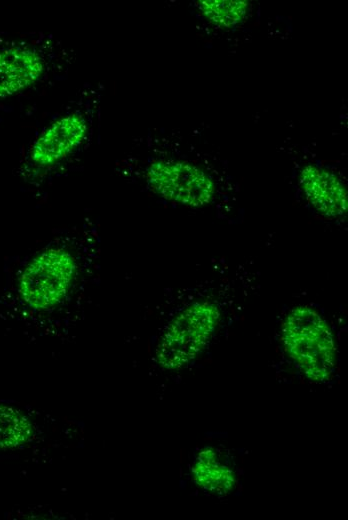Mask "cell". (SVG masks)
Segmentation results:
<instances>
[{"label":"cell","mask_w":348,"mask_h":520,"mask_svg":"<svg viewBox=\"0 0 348 520\" xmlns=\"http://www.w3.org/2000/svg\"><path fill=\"white\" fill-rule=\"evenodd\" d=\"M283 349L295 367L312 382L330 379L336 366V343L326 319L309 305H298L281 327Z\"/></svg>","instance_id":"1"},{"label":"cell","mask_w":348,"mask_h":520,"mask_svg":"<svg viewBox=\"0 0 348 520\" xmlns=\"http://www.w3.org/2000/svg\"><path fill=\"white\" fill-rule=\"evenodd\" d=\"M79 261L71 248L50 244L23 267L17 280L21 301L30 310L48 313L62 306L77 282Z\"/></svg>","instance_id":"2"},{"label":"cell","mask_w":348,"mask_h":520,"mask_svg":"<svg viewBox=\"0 0 348 520\" xmlns=\"http://www.w3.org/2000/svg\"><path fill=\"white\" fill-rule=\"evenodd\" d=\"M220 307L199 299L183 307L161 331L154 350L156 364L164 370H179L201 355L220 323Z\"/></svg>","instance_id":"3"},{"label":"cell","mask_w":348,"mask_h":520,"mask_svg":"<svg viewBox=\"0 0 348 520\" xmlns=\"http://www.w3.org/2000/svg\"><path fill=\"white\" fill-rule=\"evenodd\" d=\"M145 181L161 198L187 207L208 205L215 193L212 178L195 164L183 160L152 161L146 167Z\"/></svg>","instance_id":"4"},{"label":"cell","mask_w":348,"mask_h":520,"mask_svg":"<svg viewBox=\"0 0 348 520\" xmlns=\"http://www.w3.org/2000/svg\"><path fill=\"white\" fill-rule=\"evenodd\" d=\"M88 130V122L79 112L58 117L32 143L29 151L31 163L43 169L60 164L82 145Z\"/></svg>","instance_id":"5"},{"label":"cell","mask_w":348,"mask_h":520,"mask_svg":"<svg viewBox=\"0 0 348 520\" xmlns=\"http://www.w3.org/2000/svg\"><path fill=\"white\" fill-rule=\"evenodd\" d=\"M299 182L305 197L321 215L335 219L346 214L347 191L333 172L315 165H306L300 172Z\"/></svg>","instance_id":"6"},{"label":"cell","mask_w":348,"mask_h":520,"mask_svg":"<svg viewBox=\"0 0 348 520\" xmlns=\"http://www.w3.org/2000/svg\"><path fill=\"white\" fill-rule=\"evenodd\" d=\"M44 70V60L34 49L14 46L1 50L0 98L29 88L41 78Z\"/></svg>","instance_id":"7"},{"label":"cell","mask_w":348,"mask_h":520,"mask_svg":"<svg viewBox=\"0 0 348 520\" xmlns=\"http://www.w3.org/2000/svg\"><path fill=\"white\" fill-rule=\"evenodd\" d=\"M191 474L197 486L212 494H227L235 485L233 470L212 448H205L198 453Z\"/></svg>","instance_id":"8"},{"label":"cell","mask_w":348,"mask_h":520,"mask_svg":"<svg viewBox=\"0 0 348 520\" xmlns=\"http://www.w3.org/2000/svg\"><path fill=\"white\" fill-rule=\"evenodd\" d=\"M34 435L30 419L19 410L0 404V449L19 447Z\"/></svg>","instance_id":"9"},{"label":"cell","mask_w":348,"mask_h":520,"mask_svg":"<svg viewBox=\"0 0 348 520\" xmlns=\"http://www.w3.org/2000/svg\"><path fill=\"white\" fill-rule=\"evenodd\" d=\"M199 7L215 24L231 26L239 22L246 13V1H200Z\"/></svg>","instance_id":"10"}]
</instances>
